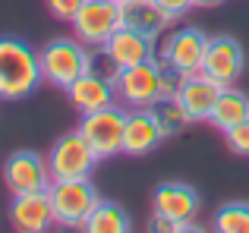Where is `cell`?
Wrapping results in <instances>:
<instances>
[{
  "label": "cell",
  "instance_id": "6da1fadb",
  "mask_svg": "<svg viewBox=\"0 0 249 233\" xmlns=\"http://www.w3.org/2000/svg\"><path fill=\"white\" fill-rule=\"evenodd\" d=\"M41 82V54L16 35H0V101H22Z\"/></svg>",
  "mask_w": 249,
  "mask_h": 233
},
{
  "label": "cell",
  "instance_id": "7a4b0ae2",
  "mask_svg": "<svg viewBox=\"0 0 249 233\" xmlns=\"http://www.w3.org/2000/svg\"><path fill=\"white\" fill-rule=\"evenodd\" d=\"M41 73L44 82H51L54 88L73 85L79 76H85L95 63V54L89 50V44H82L79 38H54L41 50Z\"/></svg>",
  "mask_w": 249,
  "mask_h": 233
},
{
  "label": "cell",
  "instance_id": "3957f363",
  "mask_svg": "<svg viewBox=\"0 0 249 233\" xmlns=\"http://www.w3.org/2000/svg\"><path fill=\"white\" fill-rule=\"evenodd\" d=\"M51 205H54V217L60 227H79L89 221V215L95 211V205L101 202L95 183L89 177L79 180H54L51 183Z\"/></svg>",
  "mask_w": 249,
  "mask_h": 233
},
{
  "label": "cell",
  "instance_id": "277c9868",
  "mask_svg": "<svg viewBox=\"0 0 249 233\" xmlns=\"http://www.w3.org/2000/svg\"><path fill=\"white\" fill-rule=\"evenodd\" d=\"M126 114L123 107L107 104L98 107L91 114H82L79 133L89 139V145L95 148V154L101 161H110L117 154H123V133H126Z\"/></svg>",
  "mask_w": 249,
  "mask_h": 233
},
{
  "label": "cell",
  "instance_id": "5b68a950",
  "mask_svg": "<svg viewBox=\"0 0 249 233\" xmlns=\"http://www.w3.org/2000/svg\"><path fill=\"white\" fill-rule=\"evenodd\" d=\"M73 35L89 48H104L117 29L123 25V3L120 0H85L73 22Z\"/></svg>",
  "mask_w": 249,
  "mask_h": 233
},
{
  "label": "cell",
  "instance_id": "8992f818",
  "mask_svg": "<svg viewBox=\"0 0 249 233\" xmlns=\"http://www.w3.org/2000/svg\"><path fill=\"white\" fill-rule=\"evenodd\" d=\"M98 154L89 145V139L79 133V126L73 133H63L60 139L51 145L48 164H51V177L54 180H79V177H91V170L98 167Z\"/></svg>",
  "mask_w": 249,
  "mask_h": 233
},
{
  "label": "cell",
  "instance_id": "52a82bcc",
  "mask_svg": "<svg viewBox=\"0 0 249 233\" xmlns=\"http://www.w3.org/2000/svg\"><path fill=\"white\" fill-rule=\"evenodd\" d=\"M114 85H117V98L126 101L129 111L133 107H152L161 98V63H158V57L120 69Z\"/></svg>",
  "mask_w": 249,
  "mask_h": 233
},
{
  "label": "cell",
  "instance_id": "ba28073f",
  "mask_svg": "<svg viewBox=\"0 0 249 233\" xmlns=\"http://www.w3.org/2000/svg\"><path fill=\"white\" fill-rule=\"evenodd\" d=\"M54 177H51L48 158H41L38 151L19 148L3 161V186L10 189V196H22V192H38L51 189Z\"/></svg>",
  "mask_w": 249,
  "mask_h": 233
},
{
  "label": "cell",
  "instance_id": "9c48e42d",
  "mask_svg": "<svg viewBox=\"0 0 249 233\" xmlns=\"http://www.w3.org/2000/svg\"><path fill=\"white\" fill-rule=\"evenodd\" d=\"M205 50H208V35L196 25H183V29L170 32L161 44V60L180 69L183 76H193L205 67Z\"/></svg>",
  "mask_w": 249,
  "mask_h": 233
},
{
  "label": "cell",
  "instance_id": "30bf717a",
  "mask_svg": "<svg viewBox=\"0 0 249 233\" xmlns=\"http://www.w3.org/2000/svg\"><path fill=\"white\" fill-rule=\"evenodd\" d=\"M199 208H202V196L189 183H180V180H164L152 192V215H158V217L196 224Z\"/></svg>",
  "mask_w": 249,
  "mask_h": 233
},
{
  "label": "cell",
  "instance_id": "8fae6325",
  "mask_svg": "<svg viewBox=\"0 0 249 233\" xmlns=\"http://www.w3.org/2000/svg\"><path fill=\"white\" fill-rule=\"evenodd\" d=\"M205 69L212 79H218L221 85H233L246 69V50L233 35H214L208 38L205 50Z\"/></svg>",
  "mask_w": 249,
  "mask_h": 233
},
{
  "label": "cell",
  "instance_id": "7c38bea8",
  "mask_svg": "<svg viewBox=\"0 0 249 233\" xmlns=\"http://www.w3.org/2000/svg\"><path fill=\"white\" fill-rule=\"evenodd\" d=\"M10 224L22 233H44L57 224L54 217V205H51V192L38 189V192H22L13 196L10 202Z\"/></svg>",
  "mask_w": 249,
  "mask_h": 233
},
{
  "label": "cell",
  "instance_id": "4fadbf2b",
  "mask_svg": "<svg viewBox=\"0 0 249 233\" xmlns=\"http://www.w3.org/2000/svg\"><path fill=\"white\" fill-rule=\"evenodd\" d=\"M221 92H224V85H221L218 79H212L205 69H199V73L183 79L180 92H177V101L183 104L189 123H208L212 107H214V101H218Z\"/></svg>",
  "mask_w": 249,
  "mask_h": 233
},
{
  "label": "cell",
  "instance_id": "5bb4252c",
  "mask_svg": "<svg viewBox=\"0 0 249 233\" xmlns=\"http://www.w3.org/2000/svg\"><path fill=\"white\" fill-rule=\"evenodd\" d=\"M164 139H167L164 129L158 126V120L152 116V111H148V107H133V111L126 114L123 154H129V158H142V154H152Z\"/></svg>",
  "mask_w": 249,
  "mask_h": 233
},
{
  "label": "cell",
  "instance_id": "9a60e30c",
  "mask_svg": "<svg viewBox=\"0 0 249 233\" xmlns=\"http://www.w3.org/2000/svg\"><path fill=\"white\" fill-rule=\"evenodd\" d=\"M152 48H155V41H152L148 35H142V32H136V29L120 25V29L110 35V41L101 48V54L107 57V60L117 67V73H120V69L136 67V63H142V60H152V57H155Z\"/></svg>",
  "mask_w": 249,
  "mask_h": 233
},
{
  "label": "cell",
  "instance_id": "2e32d148",
  "mask_svg": "<svg viewBox=\"0 0 249 233\" xmlns=\"http://www.w3.org/2000/svg\"><path fill=\"white\" fill-rule=\"evenodd\" d=\"M63 92H67L70 104L79 114H91V111H98V107H107V104H114V98H117L114 79L95 73V69H89L85 76H79V79H76L73 85H67Z\"/></svg>",
  "mask_w": 249,
  "mask_h": 233
},
{
  "label": "cell",
  "instance_id": "e0dca14e",
  "mask_svg": "<svg viewBox=\"0 0 249 233\" xmlns=\"http://www.w3.org/2000/svg\"><path fill=\"white\" fill-rule=\"evenodd\" d=\"M170 22H174V19H170L155 0H126V3H123V25L148 35L152 41L158 35H164Z\"/></svg>",
  "mask_w": 249,
  "mask_h": 233
},
{
  "label": "cell",
  "instance_id": "ac0fdd59",
  "mask_svg": "<svg viewBox=\"0 0 249 233\" xmlns=\"http://www.w3.org/2000/svg\"><path fill=\"white\" fill-rule=\"evenodd\" d=\"M246 116H249V95L240 92V88H233V85H224V92L218 95V101H214V107H212L208 123H212L214 129H221V133H227V129H233L237 123H243Z\"/></svg>",
  "mask_w": 249,
  "mask_h": 233
},
{
  "label": "cell",
  "instance_id": "d6986e66",
  "mask_svg": "<svg viewBox=\"0 0 249 233\" xmlns=\"http://www.w3.org/2000/svg\"><path fill=\"white\" fill-rule=\"evenodd\" d=\"M82 230H89V233H129L133 221H129V211L120 202L101 199L95 205V211L89 215V221L82 224Z\"/></svg>",
  "mask_w": 249,
  "mask_h": 233
},
{
  "label": "cell",
  "instance_id": "ffe728a7",
  "mask_svg": "<svg viewBox=\"0 0 249 233\" xmlns=\"http://www.w3.org/2000/svg\"><path fill=\"white\" fill-rule=\"evenodd\" d=\"M148 111H152V116L158 120V126L164 129L167 139L177 135V133H183V126L189 123V116H186V111H183V104L177 101V95H161Z\"/></svg>",
  "mask_w": 249,
  "mask_h": 233
},
{
  "label": "cell",
  "instance_id": "44dd1931",
  "mask_svg": "<svg viewBox=\"0 0 249 233\" xmlns=\"http://www.w3.org/2000/svg\"><path fill=\"white\" fill-rule=\"evenodd\" d=\"M218 233H249V202H224L212 217Z\"/></svg>",
  "mask_w": 249,
  "mask_h": 233
},
{
  "label": "cell",
  "instance_id": "7402d4cb",
  "mask_svg": "<svg viewBox=\"0 0 249 233\" xmlns=\"http://www.w3.org/2000/svg\"><path fill=\"white\" fill-rule=\"evenodd\" d=\"M227 145L233 148V154H240V158H249V116L243 123H237L233 129H227Z\"/></svg>",
  "mask_w": 249,
  "mask_h": 233
},
{
  "label": "cell",
  "instance_id": "603a6c76",
  "mask_svg": "<svg viewBox=\"0 0 249 233\" xmlns=\"http://www.w3.org/2000/svg\"><path fill=\"white\" fill-rule=\"evenodd\" d=\"M44 3H48V10H51L54 19H60V22H73L85 0H44Z\"/></svg>",
  "mask_w": 249,
  "mask_h": 233
},
{
  "label": "cell",
  "instance_id": "cb8c5ba5",
  "mask_svg": "<svg viewBox=\"0 0 249 233\" xmlns=\"http://www.w3.org/2000/svg\"><path fill=\"white\" fill-rule=\"evenodd\" d=\"M155 3H158L161 10H164L167 16L174 19V22H177V19H183L186 13L196 10V0H155Z\"/></svg>",
  "mask_w": 249,
  "mask_h": 233
},
{
  "label": "cell",
  "instance_id": "d4e9b609",
  "mask_svg": "<svg viewBox=\"0 0 249 233\" xmlns=\"http://www.w3.org/2000/svg\"><path fill=\"white\" fill-rule=\"evenodd\" d=\"M152 230H158V233H183V230H193V224H183V221H170V217L152 215Z\"/></svg>",
  "mask_w": 249,
  "mask_h": 233
},
{
  "label": "cell",
  "instance_id": "484cf974",
  "mask_svg": "<svg viewBox=\"0 0 249 233\" xmlns=\"http://www.w3.org/2000/svg\"><path fill=\"white\" fill-rule=\"evenodd\" d=\"M221 3H227V0H196V10H214Z\"/></svg>",
  "mask_w": 249,
  "mask_h": 233
},
{
  "label": "cell",
  "instance_id": "4316f807",
  "mask_svg": "<svg viewBox=\"0 0 249 233\" xmlns=\"http://www.w3.org/2000/svg\"><path fill=\"white\" fill-rule=\"evenodd\" d=\"M120 3H126V0H120Z\"/></svg>",
  "mask_w": 249,
  "mask_h": 233
}]
</instances>
